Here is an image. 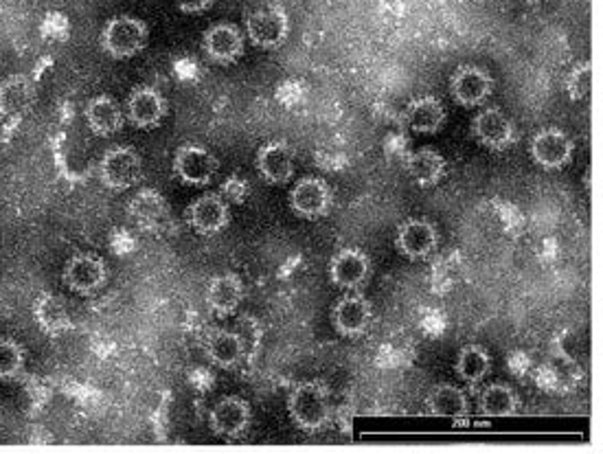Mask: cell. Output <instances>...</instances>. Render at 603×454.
Here are the masks:
<instances>
[{
    "instance_id": "cell-1",
    "label": "cell",
    "mask_w": 603,
    "mask_h": 454,
    "mask_svg": "<svg viewBox=\"0 0 603 454\" xmlns=\"http://www.w3.org/2000/svg\"><path fill=\"white\" fill-rule=\"evenodd\" d=\"M288 413L292 422L305 433H318L332 419L329 393L321 382H301L288 395Z\"/></svg>"
},
{
    "instance_id": "cell-2",
    "label": "cell",
    "mask_w": 603,
    "mask_h": 454,
    "mask_svg": "<svg viewBox=\"0 0 603 454\" xmlns=\"http://www.w3.org/2000/svg\"><path fill=\"white\" fill-rule=\"evenodd\" d=\"M147 44L145 22L134 16H115L101 31V47L115 60H128L139 55Z\"/></svg>"
},
{
    "instance_id": "cell-3",
    "label": "cell",
    "mask_w": 603,
    "mask_h": 454,
    "mask_svg": "<svg viewBox=\"0 0 603 454\" xmlns=\"http://www.w3.org/2000/svg\"><path fill=\"white\" fill-rule=\"evenodd\" d=\"M290 16L279 5H264L246 18V36L259 49H275L286 42Z\"/></svg>"
},
{
    "instance_id": "cell-4",
    "label": "cell",
    "mask_w": 603,
    "mask_h": 454,
    "mask_svg": "<svg viewBox=\"0 0 603 454\" xmlns=\"http://www.w3.org/2000/svg\"><path fill=\"white\" fill-rule=\"evenodd\" d=\"M101 183L115 191H125L141 183L143 178V161L132 147H112L101 158L99 165Z\"/></svg>"
},
{
    "instance_id": "cell-5",
    "label": "cell",
    "mask_w": 603,
    "mask_h": 454,
    "mask_svg": "<svg viewBox=\"0 0 603 454\" xmlns=\"http://www.w3.org/2000/svg\"><path fill=\"white\" fill-rule=\"evenodd\" d=\"M220 163L215 154H211L207 147L198 143H185L180 145L174 156V172L182 183L193 187H204L218 174Z\"/></svg>"
},
{
    "instance_id": "cell-6",
    "label": "cell",
    "mask_w": 603,
    "mask_h": 454,
    "mask_svg": "<svg viewBox=\"0 0 603 454\" xmlns=\"http://www.w3.org/2000/svg\"><path fill=\"white\" fill-rule=\"evenodd\" d=\"M334 194L323 178L305 176L290 191V209L303 220H321L332 211Z\"/></svg>"
},
{
    "instance_id": "cell-7",
    "label": "cell",
    "mask_w": 603,
    "mask_h": 454,
    "mask_svg": "<svg viewBox=\"0 0 603 454\" xmlns=\"http://www.w3.org/2000/svg\"><path fill=\"white\" fill-rule=\"evenodd\" d=\"M373 321V305L358 290L343 294L332 310V325L340 336L358 338L367 332Z\"/></svg>"
},
{
    "instance_id": "cell-8",
    "label": "cell",
    "mask_w": 603,
    "mask_h": 454,
    "mask_svg": "<svg viewBox=\"0 0 603 454\" xmlns=\"http://www.w3.org/2000/svg\"><path fill=\"white\" fill-rule=\"evenodd\" d=\"M494 90V79L485 68L463 64L450 77L452 99L463 108L483 106Z\"/></svg>"
},
{
    "instance_id": "cell-9",
    "label": "cell",
    "mask_w": 603,
    "mask_h": 454,
    "mask_svg": "<svg viewBox=\"0 0 603 454\" xmlns=\"http://www.w3.org/2000/svg\"><path fill=\"white\" fill-rule=\"evenodd\" d=\"M472 134L483 147L503 152L516 141V126L500 108H483L472 121Z\"/></svg>"
},
{
    "instance_id": "cell-10",
    "label": "cell",
    "mask_w": 603,
    "mask_h": 454,
    "mask_svg": "<svg viewBox=\"0 0 603 454\" xmlns=\"http://www.w3.org/2000/svg\"><path fill=\"white\" fill-rule=\"evenodd\" d=\"M573 139L560 128H542L531 139V158L544 169H562L573 158Z\"/></svg>"
},
{
    "instance_id": "cell-11",
    "label": "cell",
    "mask_w": 603,
    "mask_h": 454,
    "mask_svg": "<svg viewBox=\"0 0 603 454\" xmlns=\"http://www.w3.org/2000/svg\"><path fill=\"white\" fill-rule=\"evenodd\" d=\"M371 277V259L360 248H343L329 261V279L340 290H360Z\"/></svg>"
},
{
    "instance_id": "cell-12",
    "label": "cell",
    "mask_w": 603,
    "mask_h": 454,
    "mask_svg": "<svg viewBox=\"0 0 603 454\" xmlns=\"http://www.w3.org/2000/svg\"><path fill=\"white\" fill-rule=\"evenodd\" d=\"M187 222L198 235H218L231 222L229 202L220 194H204L187 207Z\"/></svg>"
},
{
    "instance_id": "cell-13",
    "label": "cell",
    "mask_w": 603,
    "mask_h": 454,
    "mask_svg": "<svg viewBox=\"0 0 603 454\" xmlns=\"http://www.w3.org/2000/svg\"><path fill=\"white\" fill-rule=\"evenodd\" d=\"M439 244V235L435 224L422 220V218H411L397 226L395 235V246L404 257L408 259H426L430 253H435Z\"/></svg>"
},
{
    "instance_id": "cell-14",
    "label": "cell",
    "mask_w": 603,
    "mask_h": 454,
    "mask_svg": "<svg viewBox=\"0 0 603 454\" xmlns=\"http://www.w3.org/2000/svg\"><path fill=\"white\" fill-rule=\"evenodd\" d=\"M106 277H108L106 261L90 253L73 255L64 266V283L79 294L99 290L106 283Z\"/></svg>"
},
{
    "instance_id": "cell-15",
    "label": "cell",
    "mask_w": 603,
    "mask_h": 454,
    "mask_svg": "<svg viewBox=\"0 0 603 454\" xmlns=\"http://www.w3.org/2000/svg\"><path fill=\"white\" fill-rule=\"evenodd\" d=\"M250 404L242 397L229 395L222 397V400L211 408L209 413V424L215 435L233 439L246 433V428L250 426Z\"/></svg>"
},
{
    "instance_id": "cell-16",
    "label": "cell",
    "mask_w": 603,
    "mask_h": 454,
    "mask_svg": "<svg viewBox=\"0 0 603 454\" xmlns=\"http://www.w3.org/2000/svg\"><path fill=\"white\" fill-rule=\"evenodd\" d=\"M204 55L215 64H233L242 58L244 53V36L242 31L229 22H220L204 31L202 38Z\"/></svg>"
},
{
    "instance_id": "cell-17",
    "label": "cell",
    "mask_w": 603,
    "mask_h": 454,
    "mask_svg": "<svg viewBox=\"0 0 603 454\" xmlns=\"http://www.w3.org/2000/svg\"><path fill=\"white\" fill-rule=\"evenodd\" d=\"M132 220L145 229L147 233H161L172 226V215H169V204L154 189H143L130 202Z\"/></svg>"
},
{
    "instance_id": "cell-18",
    "label": "cell",
    "mask_w": 603,
    "mask_h": 454,
    "mask_svg": "<svg viewBox=\"0 0 603 454\" xmlns=\"http://www.w3.org/2000/svg\"><path fill=\"white\" fill-rule=\"evenodd\" d=\"M257 172L270 185H286L294 176V152L286 141H270L257 152Z\"/></svg>"
},
{
    "instance_id": "cell-19",
    "label": "cell",
    "mask_w": 603,
    "mask_h": 454,
    "mask_svg": "<svg viewBox=\"0 0 603 454\" xmlns=\"http://www.w3.org/2000/svg\"><path fill=\"white\" fill-rule=\"evenodd\" d=\"M167 112V104L163 95L156 88L139 86L134 88L128 97V117L136 128L152 130L163 121Z\"/></svg>"
},
{
    "instance_id": "cell-20",
    "label": "cell",
    "mask_w": 603,
    "mask_h": 454,
    "mask_svg": "<svg viewBox=\"0 0 603 454\" xmlns=\"http://www.w3.org/2000/svg\"><path fill=\"white\" fill-rule=\"evenodd\" d=\"M404 121L413 132L435 134L446 123V106L441 104V99L432 95L415 97L404 110Z\"/></svg>"
},
{
    "instance_id": "cell-21",
    "label": "cell",
    "mask_w": 603,
    "mask_h": 454,
    "mask_svg": "<svg viewBox=\"0 0 603 454\" xmlns=\"http://www.w3.org/2000/svg\"><path fill=\"white\" fill-rule=\"evenodd\" d=\"M426 411L432 417H443V419H468L470 417V402L468 395L454 384H437L432 387L426 395Z\"/></svg>"
},
{
    "instance_id": "cell-22",
    "label": "cell",
    "mask_w": 603,
    "mask_h": 454,
    "mask_svg": "<svg viewBox=\"0 0 603 454\" xmlns=\"http://www.w3.org/2000/svg\"><path fill=\"white\" fill-rule=\"evenodd\" d=\"M244 301V283L237 275L224 272V275L213 277L207 288V305L218 316H229Z\"/></svg>"
},
{
    "instance_id": "cell-23",
    "label": "cell",
    "mask_w": 603,
    "mask_h": 454,
    "mask_svg": "<svg viewBox=\"0 0 603 454\" xmlns=\"http://www.w3.org/2000/svg\"><path fill=\"white\" fill-rule=\"evenodd\" d=\"M446 158L432 147H422L406 158V172L419 187H435L446 178Z\"/></svg>"
},
{
    "instance_id": "cell-24",
    "label": "cell",
    "mask_w": 603,
    "mask_h": 454,
    "mask_svg": "<svg viewBox=\"0 0 603 454\" xmlns=\"http://www.w3.org/2000/svg\"><path fill=\"white\" fill-rule=\"evenodd\" d=\"M36 101V88L25 75H11L0 84V115L20 117Z\"/></svg>"
},
{
    "instance_id": "cell-25",
    "label": "cell",
    "mask_w": 603,
    "mask_h": 454,
    "mask_svg": "<svg viewBox=\"0 0 603 454\" xmlns=\"http://www.w3.org/2000/svg\"><path fill=\"white\" fill-rule=\"evenodd\" d=\"M84 115L88 121V128L97 136H110L119 132L123 126V110L117 101L108 95H99L95 99H90Z\"/></svg>"
},
{
    "instance_id": "cell-26",
    "label": "cell",
    "mask_w": 603,
    "mask_h": 454,
    "mask_svg": "<svg viewBox=\"0 0 603 454\" xmlns=\"http://www.w3.org/2000/svg\"><path fill=\"white\" fill-rule=\"evenodd\" d=\"M33 314H36L38 325L51 336H58L71 327V314H68L66 303L58 297V294H51V292L40 294L36 305H33Z\"/></svg>"
},
{
    "instance_id": "cell-27",
    "label": "cell",
    "mask_w": 603,
    "mask_h": 454,
    "mask_svg": "<svg viewBox=\"0 0 603 454\" xmlns=\"http://www.w3.org/2000/svg\"><path fill=\"white\" fill-rule=\"evenodd\" d=\"M520 406V400L516 391L503 382L487 384L479 397V411L483 417L489 419H500V417H511L516 415Z\"/></svg>"
},
{
    "instance_id": "cell-28",
    "label": "cell",
    "mask_w": 603,
    "mask_h": 454,
    "mask_svg": "<svg viewBox=\"0 0 603 454\" xmlns=\"http://www.w3.org/2000/svg\"><path fill=\"white\" fill-rule=\"evenodd\" d=\"M207 356L218 367H235L244 358V340L229 329H213L207 338Z\"/></svg>"
},
{
    "instance_id": "cell-29",
    "label": "cell",
    "mask_w": 603,
    "mask_h": 454,
    "mask_svg": "<svg viewBox=\"0 0 603 454\" xmlns=\"http://www.w3.org/2000/svg\"><path fill=\"white\" fill-rule=\"evenodd\" d=\"M454 371L459 373V378L465 382V384H479L483 382L489 371H492V356H489V351L481 345H465L459 356H457V362H454Z\"/></svg>"
},
{
    "instance_id": "cell-30",
    "label": "cell",
    "mask_w": 603,
    "mask_h": 454,
    "mask_svg": "<svg viewBox=\"0 0 603 454\" xmlns=\"http://www.w3.org/2000/svg\"><path fill=\"white\" fill-rule=\"evenodd\" d=\"M590 88H593V64L586 60L577 64L566 77V93L573 101H582L590 95Z\"/></svg>"
},
{
    "instance_id": "cell-31",
    "label": "cell",
    "mask_w": 603,
    "mask_h": 454,
    "mask_svg": "<svg viewBox=\"0 0 603 454\" xmlns=\"http://www.w3.org/2000/svg\"><path fill=\"white\" fill-rule=\"evenodd\" d=\"M25 365L22 347L11 338H0V378H14Z\"/></svg>"
},
{
    "instance_id": "cell-32",
    "label": "cell",
    "mask_w": 603,
    "mask_h": 454,
    "mask_svg": "<svg viewBox=\"0 0 603 454\" xmlns=\"http://www.w3.org/2000/svg\"><path fill=\"white\" fill-rule=\"evenodd\" d=\"M224 194L226 196H222L224 200H231V202H244L246 200V196H248V185L246 183H242L240 178H231L229 183L224 185Z\"/></svg>"
},
{
    "instance_id": "cell-33",
    "label": "cell",
    "mask_w": 603,
    "mask_h": 454,
    "mask_svg": "<svg viewBox=\"0 0 603 454\" xmlns=\"http://www.w3.org/2000/svg\"><path fill=\"white\" fill-rule=\"evenodd\" d=\"M176 3L185 14H202L213 5V0H176Z\"/></svg>"
},
{
    "instance_id": "cell-34",
    "label": "cell",
    "mask_w": 603,
    "mask_h": 454,
    "mask_svg": "<svg viewBox=\"0 0 603 454\" xmlns=\"http://www.w3.org/2000/svg\"><path fill=\"white\" fill-rule=\"evenodd\" d=\"M527 3H540V0H527Z\"/></svg>"
}]
</instances>
